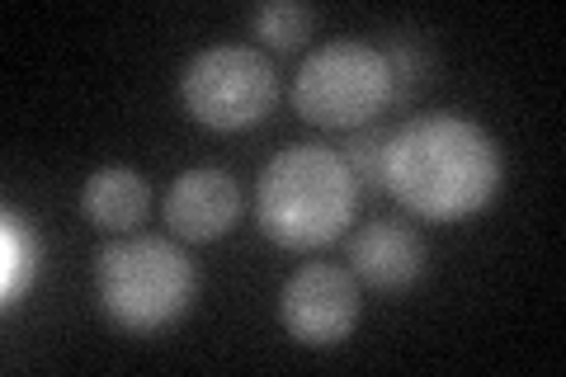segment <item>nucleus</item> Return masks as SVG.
Returning a JSON list of instances; mask_svg holds the SVG:
<instances>
[{
  "mask_svg": "<svg viewBox=\"0 0 566 377\" xmlns=\"http://www.w3.org/2000/svg\"><path fill=\"white\" fill-rule=\"evenodd\" d=\"M505 185L495 137L463 114H420L392 128L382 151V193L424 222H468Z\"/></svg>",
  "mask_w": 566,
  "mask_h": 377,
  "instance_id": "nucleus-1",
  "label": "nucleus"
},
{
  "mask_svg": "<svg viewBox=\"0 0 566 377\" xmlns=\"http://www.w3.org/2000/svg\"><path fill=\"white\" fill-rule=\"evenodd\" d=\"M359 212V185L335 147H283L255 179V222L283 250H322L340 241Z\"/></svg>",
  "mask_w": 566,
  "mask_h": 377,
  "instance_id": "nucleus-2",
  "label": "nucleus"
},
{
  "mask_svg": "<svg viewBox=\"0 0 566 377\" xmlns=\"http://www.w3.org/2000/svg\"><path fill=\"white\" fill-rule=\"evenodd\" d=\"M99 312L128 335H156L175 326L199 297V269L170 237L123 231L95 255Z\"/></svg>",
  "mask_w": 566,
  "mask_h": 377,
  "instance_id": "nucleus-3",
  "label": "nucleus"
},
{
  "mask_svg": "<svg viewBox=\"0 0 566 377\" xmlns=\"http://www.w3.org/2000/svg\"><path fill=\"white\" fill-rule=\"evenodd\" d=\"M397 104V76L364 39H331L312 48L293 76V109L312 128L354 133L378 123Z\"/></svg>",
  "mask_w": 566,
  "mask_h": 377,
  "instance_id": "nucleus-4",
  "label": "nucleus"
},
{
  "mask_svg": "<svg viewBox=\"0 0 566 377\" xmlns=\"http://www.w3.org/2000/svg\"><path fill=\"white\" fill-rule=\"evenodd\" d=\"M180 100L193 123L212 133H245L279 104V71L245 43H218L193 52L180 71Z\"/></svg>",
  "mask_w": 566,
  "mask_h": 377,
  "instance_id": "nucleus-5",
  "label": "nucleus"
},
{
  "mask_svg": "<svg viewBox=\"0 0 566 377\" xmlns=\"http://www.w3.org/2000/svg\"><path fill=\"white\" fill-rule=\"evenodd\" d=\"M364 316L359 279L345 264H303L279 289V321L289 339L307 349H335Z\"/></svg>",
  "mask_w": 566,
  "mask_h": 377,
  "instance_id": "nucleus-6",
  "label": "nucleus"
},
{
  "mask_svg": "<svg viewBox=\"0 0 566 377\" xmlns=\"http://www.w3.org/2000/svg\"><path fill=\"white\" fill-rule=\"evenodd\" d=\"M241 208H245V193L232 175L218 166H193L166 193V227L175 241L203 245L227 237L241 222Z\"/></svg>",
  "mask_w": 566,
  "mask_h": 377,
  "instance_id": "nucleus-7",
  "label": "nucleus"
},
{
  "mask_svg": "<svg viewBox=\"0 0 566 377\" xmlns=\"http://www.w3.org/2000/svg\"><path fill=\"white\" fill-rule=\"evenodd\" d=\"M345 255H349V274L368 283L374 293H406L411 283H420L424 264H430V250H424L420 231L392 218L359 227L345 241Z\"/></svg>",
  "mask_w": 566,
  "mask_h": 377,
  "instance_id": "nucleus-8",
  "label": "nucleus"
},
{
  "mask_svg": "<svg viewBox=\"0 0 566 377\" xmlns=\"http://www.w3.org/2000/svg\"><path fill=\"white\" fill-rule=\"evenodd\" d=\"M81 212L95 227L114 231V237L142 227V222H147V212H151L147 175H137L133 166H99L91 179H85V189H81Z\"/></svg>",
  "mask_w": 566,
  "mask_h": 377,
  "instance_id": "nucleus-9",
  "label": "nucleus"
},
{
  "mask_svg": "<svg viewBox=\"0 0 566 377\" xmlns=\"http://www.w3.org/2000/svg\"><path fill=\"white\" fill-rule=\"evenodd\" d=\"M39 264H43L39 231H33V222L20 208H6L0 212V307L6 312H14L29 297Z\"/></svg>",
  "mask_w": 566,
  "mask_h": 377,
  "instance_id": "nucleus-10",
  "label": "nucleus"
},
{
  "mask_svg": "<svg viewBox=\"0 0 566 377\" xmlns=\"http://www.w3.org/2000/svg\"><path fill=\"white\" fill-rule=\"evenodd\" d=\"M312 29H316V10L303 6V0H270V6H260L251 14V33L274 52L303 48L312 39Z\"/></svg>",
  "mask_w": 566,
  "mask_h": 377,
  "instance_id": "nucleus-11",
  "label": "nucleus"
},
{
  "mask_svg": "<svg viewBox=\"0 0 566 377\" xmlns=\"http://www.w3.org/2000/svg\"><path fill=\"white\" fill-rule=\"evenodd\" d=\"M387 137H392V128H382V123H368V128H354L345 133V142L335 151H340V160L349 166L354 185H359V193H382V151H387Z\"/></svg>",
  "mask_w": 566,
  "mask_h": 377,
  "instance_id": "nucleus-12",
  "label": "nucleus"
},
{
  "mask_svg": "<svg viewBox=\"0 0 566 377\" xmlns=\"http://www.w3.org/2000/svg\"><path fill=\"white\" fill-rule=\"evenodd\" d=\"M387 66H392V76H397V104L411 95V90L430 76V66H434V52L424 39H416V33H387L382 43H374Z\"/></svg>",
  "mask_w": 566,
  "mask_h": 377,
  "instance_id": "nucleus-13",
  "label": "nucleus"
}]
</instances>
